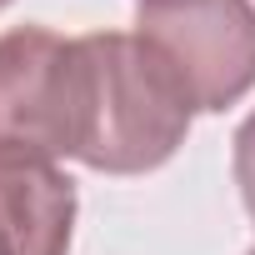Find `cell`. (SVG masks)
I'll return each mask as SVG.
<instances>
[{"mask_svg": "<svg viewBox=\"0 0 255 255\" xmlns=\"http://www.w3.org/2000/svg\"><path fill=\"white\" fill-rule=\"evenodd\" d=\"M80 165L105 175H140L185 145L195 100L145 35H80Z\"/></svg>", "mask_w": 255, "mask_h": 255, "instance_id": "6da1fadb", "label": "cell"}, {"mask_svg": "<svg viewBox=\"0 0 255 255\" xmlns=\"http://www.w3.org/2000/svg\"><path fill=\"white\" fill-rule=\"evenodd\" d=\"M80 75V40L45 25H15L0 35V155L75 160Z\"/></svg>", "mask_w": 255, "mask_h": 255, "instance_id": "7a4b0ae2", "label": "cell"}, {"mask_svg": "<svg viewBox=\"0 0 255 255\" xmlns=\"http://www.w3.org/2000/svg\"><path fill=\"white\" fill-rule=\"evenodd\" d=\"M135 35L170 60L195 110H225L255 85L250 0H140Z\"/></svg>", "mask_w": 255, "mask_h": 255, "instance_id": "3957f363", "label": "cell"}, {"mask_svg": "<svg viewBox=\"0 0 255 255\" xmlns=\"http://www.w3.org/2000/svg\"><path fill=\"white\" fill-rule=\"evenodd\" d=\"M75 180L55 160L0 155V255H65Z\"/></svg>", "mask_w": 255, "mask_h": 255, "instance_id": "277c9868", "label": "cell"}, {"mask_svg": "<svg viewBox=\"0 0 255 255\" xmlns=\"http://www.w3.org/2000/svg\"><path fill=\"white\" fill-rule=\"evenodd\" d=\"M230 165H235V185H240V200L255 220V110L245 115V125L235 130V150H230Z\"/></svg>", "mask_w": 255, "mask_h": 255, "instance_id": "5b68a950", "label": "cell"}, {"mask_svg": "<svg viewBox=\"0 0 255 255\" xmlns=\"http://www.w3.org/2000/svg\"><path fill=\"white\" fill-rule=\"evenodd\" d=\"M5 5H10V0H0V10H5Z\"/></svg>", "mask_w": 255, "mask_h": 255, "instance_id": "8992f818", "label": "cell"}, {"mask_svg": "<svg viewBox=\"0 0 255 255\" xmlns=\"http://www.w3.org/2000/svg\"><path fill=\"white\" fill-rule=\"evenodd\" d=\"M250 255H255V250H250Z\"/></svg>", "mask_w": 255, "mask_h": 255, "instance_id": "52a82bcc", "label": "cell"}]
</instances>
